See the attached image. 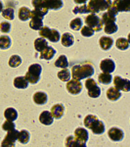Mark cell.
Wrapping results in <instances>:
<instances>
[{
	"instance_id": "1",
	"label": "cell",
	"mask_w": 130,
	"mask_h": 147,
	"mask_svg": "<svg viewBox=\"0 0 130 147\" xmlns=\"http://www.w3.org/2000/svg\"><path fill=\"white\" fill-rule=\"evenodd\" d=\"M94 68L90 63L86 62L82 65H75L72 69V76L74 80H80L93 76Z\"/></svg>"
},
{
	"instance_id": "2",
	"label": "cell",
	"mask_w": 130,
	"mask_h": 147,
	"mask_svg": "<svg viewBox=\"0 0 130 147\" xmlns=\"http://www.w3.org/2000/svg\"><path fill=\"white\" fill-rule=\"evenodd\" d=\"M111 4H112V0H89L87 8L89 13L97 14L101 11L108 10Z\"/></svg>"
},
{
	"instance_id": "3",
	"label": "cell",
	"mask_w": 130,
	"mask_h": 147,
	"mask_svg": "<svg viewBox=\"0 0 130 147\" xmlns=\"http://www.w3.org/2000/svg\"><path fill=\"white\" fill-rule=\"evenodd\" d=\"M42 72V67L39 64H32L28 67V70L25 76V79L28 84H36L40 79V74Z\"/></svg>"
},
{
	"instance_id": "4",
	"label": "cell",
	"mask_w": 130,
	"mask_h": 147,
	"mask_svg": "<svg viewBox=\"0 0 130 147\" xmlns=\"http://www.w3.org/2000/svg\"><path fill=\"white\" fill-rule=\"evenodd\" d=\"M85 24L94 32H100L103 28V24L101 18H99L96 14H90L85 18Z\"/></svg>"
},
{
	"instance_id": "5",
	"label": "cell",
	"mask_w": 130,
	"mask_h": 147,
	"mask_svg": "<svg viewBox=\"0 0 130 147\" xmlns=\"http://www.w3.org/2000/svg\"><path fill=\"white\" fill-rule=\"evenodd\" d=\"M85 87L88 90V95L92 98H97L100 96L101 89L100 87L97 85L96 82L93 79H88L85 82Z\"/></svg>"
},
{
	"instance_id": "6",
	"label": "cell",
	"mask_w": 130,
	"mask_h": 147,
	"mask_svg": "<svg viewBox=\"0 0 130 147\" xmlns=\"http://www.w3.org/2000/svg\"><path fill=\"white\" fill-rule=\"evenodd\" d=\"M113 84L117 90H121L123 92H128L130 90V80L126 79H122L120 77H115Z\"/></svg>"
},
{
	"instance_id": "7",
	"label": "cell",
	"mask_w": 130,
	"mask_h": 147,
	"mask_svg": "<svg viewBox=\"0 0 130 147\" xmlns=\"http://www.w3.org/2000/svg\"><path fill=\"white\" fill-rule=\"evenodd\" d=\"M111 6L117 12H128L130 10V0H115Z\"/></svg>"
},
{
	"instance_id": "8",
	"label": "cell",
	"mask_w": 130,
	"mask_h": 147,
	"mask_svg": "<svg viewBox=\"0 0 130 147\" xmlns=\"http://www.w3.org/2000/svg\"><path fill=\"white\" fill-rule=\"evenodd\" d=\"M67 89L70 94L76 95V94H78L79 92L81 91L82 84L79 80H68V84H67Z\"/></svg>"
},
{
	"instance_id": "9",
	"label": "cell",
	"mask_w": 130,
	"mask_h": 147,
	"mask_svg": "<svg viewBox=\"0 0 130 147\" xmlns=\"http://www.w3.org/2000/svg\"><path fill=\"white\" fill-rule=\"evenodd\" d=\"M100 69L103 73L111 74L115 70V64L112 59H104L100 63Z\"/></svg>"
},
{
	"instance_id": "10",
	"label": "cell",
	"mask_w": 130,
	"mask_h": 147,
	"mask_svg": "<svg viewBox=\"0 0 130 147\" xmlns=\"http://www.w3.org/2000/svg\"><path fill=\"white\" fill-rule=\"evenodd\" d=\"M109 137L112 139L113 141H120L123 138V131L121 129H117V127H112L108 132Z\"/></svg>"
},
{
	"instance_id": "11",
	"label": "cell",
	"mask_w": 130,
	"mask_h": 147,
	"mask_svg": "<svg viewBox=\"0 0 130 147\" xmlns=\"http://www.w3.org/2000/svg\"><path fill=\"white\" fill-rule=\"evenodd\" d=\"M74 138L77 141L80 142H85L88 140V132L86 129H84L83 127H78V129H75L74 131Z\"/></svg>"
},
{
	"instance_id": "12",
	"label": "cell",
	"mask_w": 130,
	"mask_h": 147,
	"mask_svg": "<svg viewBox=\"0 0 130 147\" xmlns=\"http://www.w3.org/2000/svg\"><path fill=\"white\" fill-rule=\"evenodd\" d=\"M56 54V50L53 47L47 46L40 52V59H45V60H51Z\"/></svg>"
},
{
	"instance_id": "13",
	"label": "cell",
	"mask_w": 130,
	"mask_h": 147,
	"mask_svg": "<svg viewBox=\"0 0 130 147\" xmlns=\"http://www.w3.org/2000/svg\"><path fill=\"white\" fill-rule=\"evenodd\" d=\"M66 147H86V143L85 142L77 141L74 138V136H68L65 141Z\"/></svg>"
},
{
	"instance_id": "14",
	"label": "cell",
	"mask_w": 130,
	"mask_h": 147,
	"mask_svg": "<svg viewBox=\"0 0 130 147\" xmlns=\"http://www.w3.org/2000/svg\"><path fill=\"white\" fill-rule=\"evenodd\" d=\"M53 119L54 118L52 117L51 113L49 112V111H44V112H42L39 116V122L45 125H49L53 124Z\"/></svg>"
},
{
	"instance_id": "15",
	"label": "cell",
	"mask_w": 130,
	"mask_h": 147,
	"mask_svg": "<svg viewBox=\"0 0 130 147\" xmlns=\"http://www.w3.org/2000/svg\"><path fill=\"white\" fill-rule=\"evenodd\" d=\"M44 3L47 7V9H52V10H59L63 7L62 0H43Z\"/></svg>"
},
{
	"instance_id": "16",
	"label": "cell",
	"mask_w": 130,
	"mask_h": 147,
	"mask_svg": "<svg viewBox=\"0 0 130 147\" xmlns=\"http://www.w3.org/2000/svg\"><path fill=\"white\" fill-rule=\"evenodd\" d=\"M51 115L55 119H60L64 115V106L62 104H56L51 108Z\"/></svg>"
},
{
	"instance_id": "17",
	"label": "cell",
	"mask_w": 130,
	"mask_h": 147,
	"mask_svg": "<svg viewBox=\"0 0 130 147\" xmlns=\"http://www.w3.org/2000/svg\"><path fill=\"white\" fill-rule=\"evenodd\" d=\"M91 130L93 131V134H102L104 131H105V125L101 121L96 120L95 122L93 123V125H91Z\"/></svg>"
},
{
	"instance_id": "18",
	"label": "cell",
	"mask_w": 130,
	"mask_h": 147,
	"mask_svg": "<svg viewBox=\"0 0 130 147\" xmlns=\"http://www.w3.org/2000/svg\"><path fill=\"white\" fill-rule=\"evenodd\" d=\"M32 6L34 7L35 10L40 11L44 15H46L48 13V9H47L43 0H32Z\"/></svg>"
},
{
	"instance_id": "19",
	"label": "cell",
	"mask_w": 130,
	"mask_h": 147,
	"mask_svg": "<svg viewBox=\"0 0 130 147\" xmlns=\"http://www.w3.org/2000/svg\"><path fill=\"white\" fill-rule=\"evenodd\" d=\"M99 43H100V46L103 50H109L111 47L113 46V40L111 38V37L108 36H102L99 40Z\"/></svg>"
},
{
	"instance_id": "20",
	"label": "cell",
	"mask_w": 130,
	"mask_h": 147,
	"mask_svg": "<svg viewBox=\"0 0 130 147\" xmlns=\"http://www.w3.org/2000/svg\"><path fill=\"white\" fill-rule=\"evenodd\" d=\"M14 86L19 89H25L28 86V82L25 77H17L14 80Z\"/></svg>"
},
{
	"instance_id": "21",
	"label": "cell",
	"mask_w": 130,
	"mask_h": 147,
	"mask_svg": "<svg viewBox=\"0 0 130 147\" xmlns=\"http://www.w3.org/2000/svg\"><path fill=\"white\" fill-rule=\"evenodd\" d=\"M61 41H62V44L66 47H70L74 44V35L70 34V32H66L62 36H61Z\"/></svg>"
},
{
	"instance_id": "22",
	"label": "cell",
	"mask_w": 130,
	"mask_h": 147,
	"mask_svg": "<svg viewBox=\"0 0 130 147\" xmlns=\"http://www.w3.org/2000/svg\"><path fill=\"white\" fill-rule=\"evenodd\" d=\"M34 101L37 105H43L47 102V95L44 92H35L34 95Z\"/></svg>"
},
{
	"instance_id": "23",
	"label": "cell",
	"mask_w": 130,
	"mask_h": 147,
	"mask_svg": "<svg viewBox=\"0 0 130 147\" xmlns=\"http://www.w3.org/2000/svg\"><path fill=\"white\" fill-rule=\"evenodd\" d=\"M4 117L6 118L7 121L14 122L18 118V113L14 108H7L4 112Z\"/></svg>"
},
{
	"instance_id": "24",
	"label": "cell",
	"mask_w": 130,
	"mask_h": 147,
	"mask_svg": "<svg viewBox=\"0 0 130 147\" xmlns=\"http://www.w3.org/2000/svg\"><path fill=\"white\" fill-rule=\"evenodd\" d=\"M121 96V93L119 92V90H117L115 87H111V88L108 89L107 91V97L110 100L112 101H115Z\"/></svg>"
},
{
	"instance_id": "25",
	"label": "cell",
	"mask_w": 130,
	"mask_h": 147,
	"mask_svg": "<svg viewBox=\"0 0 130 147\" xmlns=\"http://www.w3.org/2000/svg\"><path fill=\"white\" fill-rule=\"evenodd\" d=\"M47 46H48V42H47V40L45 38H41L40 37V38L34 40V48L36 51L41 52Z\"/></svg>"
},
{
	"instance_id": "26",
	"label": "cell",
	"mask_w": 130,
	"mask_h": 147,
	"mask_svg": "<svg viewBox=\"0 0 130 147\" xmlns=\"http://www.w3.org/2000/svg\"><path fill=\"white\" fill-rule=\"evenodd\" d=\"M30 14L31 11L29 10L27 7H21L20 10H19V19L21 21H27L30 18Z\"/></svg>"
},
{
	"instance_id": "27",
	"label": "cell",
	"mask_w": 130,
	"mask_h": 147,
	"mask_svg": "<svg viewBox=\"0 0 130 147\" xmlns=\"http://www.w3.org/2000/svg\"><path fill=\"white\" fill-rule=\"evenodd\" d=\"M29 27L30 28L34 30H38L42 27H43V22H42V19L39 18H31L29 22Z\"/></svg>"
},
{
	"instance_id": "28",
	"label": "cell",
	"mask_w": 130,
	"mask_h": 147,
	"mask_svg": "<svg viewBox=\"0 0 130 147\" xmlns=\"http://www.w3.org/2000/svg\"><path fill=\"white\" fill-rule=\"evenodd\" d=\"M55 66L58 68H61V69H66L68 68V59L67 57L65 55H61L59 57L58 59L55 61Z\"/></svg>"
},
{
	"instance_id": "29",
	"label": "cell",
	"mask_w": 130,
	"mask_h": 147,
	"mask_svg": "<svg viewBox=\"0 0 130 147\" xmlns=\"http://www.w3.org/2000/svg\"><path fill=\"white\" fill-rule=\"evenodd\" d=\"M101 21H102L103 25H107V24H111V23H115V16H113V14L109 13V12H106V13L103 14Z\"/></svg>"
},
{
	"instance_id": "30",
	"label": "cell",
	"mask_w": 130,
	"mask_h": 147,
	"mask_svg": "<svg viewBox=\"0 0 130 147\" xmlns=\"http://www.w3.org/2000/svg\"><path fill=\"white\" fill-rule=\"evenodd\" d=\"M11 46V39L7 35L0 36V49H8Z\"/></svg>"
},
{
	"instance_id": "31",
	"label": "cell",
	"mask_w": 130,
	"mask_h": 147,
	"mask_svg": "<svg viewBox=\"0 0 130 147\" xmlns=\"http://www.w3.org/2000/svg\"><path fill=\"white\" fill-rule=\"evenodd\" d=\"M18 136H19V131L17 129H11V130H8V132H7L5 138L7 139V140L9 141H12L15 143L16 140H18Z\"/></svg>"
},
{
	"instance_id": "32",
	"label": "cell",
	"mask_w": 130,
	"mask_h": 147,
	"mask_svg": "<svg viewBox=\"0 0 130 147\" xmlns=\"http://www.w3.org/2000/svg\"><path fill=\"white\" fill-rule=\"evenodd\" d=\"M115 45L120 50H126L127 48L129 47V41L126 38H119L115 42Z\"/></svg>"
},
{
	"instance_id": "33",
	"label": "cell",
	"mask_w": 130,
	"mask_h": 147,
	"mask_svg": "<svg viewBox=\"0 0 130 147\" xmlns=\"http://www.w3.org/2000/svg\"><path fill=\"white\" fill-rule=\"evenodd\" d=\"M21 63H22V59H21V57L18 55H13L10 57V59H9V66L12 68L19 67V66L21 65Z\"/></svg>"
},
{
	"instance_id": "34",
	"label": "cell",
	"mask_w": 130,
	"mask_h": 147,
	"mask_svg": "<svg viewBox=\"0 0 130 147\" xmlns=\"http://www.w3.org/2000/svg\"><path fill=\"white\" fill-rule=\"evenodd\" d=\"M98 80H99V82H100L101 84H109L111 82H112L113 78H112V76H111V74L102 73V74H100V75H99Z\"/></svg>"
},
{
	"instance_id": "35",
	"label": "cell",
	"mask_w": 130,
	"mask_h": 147,
	"mask_svg": "<svg viewBox=\"0 0 130 147\" xmlns=\"http://www.w3.org/2000/svg\"><path fill=\"white\" fill-rule=\"evenodd\" d=\"M58 78L62 82H68L70 79V73L68 69H63L62 71L58 73Z\"/></svg>"
},
{
	"instance_id": "36",
	"label": "cell",
	"mask_w": 130,
	"mask_h": 147,
	"mask_svg": "<svg viewBox=\"0 0 130 147\" xmlns=\"http://www.w3.org/2000/svg\"><path fill=\"white\" fill-rule=\"evenodd\" d=\"M18 140L23 144L27 143L29 140V134L27 130H22V131H19V136H18Z\"/></svg>"
},
{
	"instance_id": "37",
	"label": "cell",
	"mask_w": 130,
	"mask_h": 147,
	"mask_svg": "<svg viewBox=\"0 0 130 147\" xmlns=\"http://www.w3.org/2000/svg\"><path fill=\"white\" fill-rule=\"evenodd\" d=\"M104 32L107 34H112L117 32V26L115 23H111L105 25V28H104Z\"/></svg>"
},
{
	"instance_id": "38",
	"label": "cell",
	"mask_w": 130,
	"mask_h": 147,
	"mask_svg": "<svg viewBox=\"0 0 130 147\" xmlns=\"http://www.w3.org/2000/svg\"><path fill=\"white\" fill-rule=\"evenodd\" d=\"M14 13H15V11H14V8H12V7H7L4 10H2V16L7 20H13Z\"/></svg>"
},
{
	"instance_id": "39",
	"label": "cell",
	"mask_w": 130,
	"mask_h": 147,
	"mask_svg": "<svg viewBox=\"0 0 130 147\" xmlns=\"http://www.w3.org/2000/svg\"><path fill=\"white\" fill-rule=\"evenodd\" d=\"M70 27L72 30H79L80 28H82V22H81V19L79 18H75L74 20L70 22Z\"/></svg>"
},
{
	"instance_id": "40",
	"label": "cell",
	"mask_w": 130,
	"mask_h": 147,
	"mask_svg": "<svg viewBox=\"0 0 130 147\" xmlns=\"http://www.w3.org/2000/svg\"><path fill=\"white\" fill-rule=\"evenodd\" d=\"M48 39L52 42H58L60 40V34L57 30H50L48 35Z\"/></svg>"
},
{
	"instance_id": "41",
	"label": "cell",
	"mask_w": 130,
	"mask_h": 147,
	"mask_svg": "<svg viewBox=\"0 0 130 147\" xmlns=\"http://www.w3.org/2000/svg\"><path fill=\"white\" fill-rule=\"evenodd\" d=\"M96 120H97V118H96V116H94V115L86 116L84 119V125L87 127V129H90L91 125H93V123L95 122Z\"/></svg>"
},
{
	"instance_id": "42",
	"label": "cell",
	"mask_w": 130,
	"mask_h": 147,
	"mask_svg": "<svg viewBox=\"0 0 130 147\" xmlns=\"http://www.w3.org/2000/svg\"><path fill=\"white\" fill-rule=\"evenodd\" d=\"M72 12L74 14H86L89 13L88 8H87V5H79V6H75L74 9H72Z\"/></svg>"
},
{
	"instance_id": "43",
	"label": "cell",
	"mask_w": 130,
	"mask_h": 147,
	"mask_svg": "<svg viewBox=\"0 0 130 147\" xmlns=\"http://www.w3.org/2000/svg\"><path fill=\"white\" fill-rule=\"evenodd\" d=\"M80 32H81V34L83 35V36H86V37L92 36V35L94 34V30H91V28L89 27H87V26H84L83 28H80Z\"/></svg>"
},
{
	"instance_id": "44",
	"label": "cell",
	"mask_w": 130,
	"mask_h": 147,
	"mask_svg": "<svg viewBox=\"0 0 130 147\" xmlns=\"http://www.w3.org/2000/svg\"><path fill=\"white\" fill-rule=\"evenodd\" d=\"M50 30L48 27H42L39 30V35L41 36V38H48L49 32H50Z\"/></svg>"
},
{
	"instance_id": "45",
	"label": "cell",
	"mask_w": 130,
	"mask_h": 147,
	"mask_svg": "<svg viewBox=\"0 0 130 147\" xmlns=\"http://www.w3.org/2000/svg\"><path fill=\"white\" fill-rule=\"evenodd\" d=\"M11 30V25L10 23L8 22H3L0 24V32H4V34H7Z\"/></svg>"
},
{
	"instance_id": "46",
	"label": "cell",
	"mask_w": 130,
	"mask_h": 147,
	"mask_svg": "<svg viewBox=\"0 0 130 147\" xmlns=\"http://www.w3.org/2000/svg\"><path fill=\"white\" fill-rule=\"evenodd\" d=\"M2 129L4 130H6V131L14 129H15V124H13V122H10V121H6V122H4V124L2 125Z\"/></svg>"
},
{
	"instance_id": "47",
	"label": "cell",
	"mask_w": 130,
	"mask_h": 147,
	"mask_svg": "<svg viewBox=\"0 0 130 147\" xmlns=\"http://www.w3.org/2000/svg\"><path fill=\"white\" fill-rule=\"evenodd\" d=\"M1 147H15V143L12 141L7 140L6 138H4L1 143Z\"/></svg>"
},
{
	"instance_id": "48",
	"label": "cell",
	"mask_w": 130,
	"mask_h": 147,
	"mask_svg": "<svg viewBox=\"0 0 130 147\" xmlns=\"http://www.w3.org/2000/svg\"><path fill=\"white\" fill-rule=\"evenodd\" d=\"M74 1L76 4H85L87 2V0H74Z\"/></svg>"
},
{
	"instance_id": "49",
	"label": "cell",
	"mask_w": 130,
	"mask_h": 147,
	"mask_svg": "<svg viewBox=\"0 0 130 147\" xmlns=\"http://www.w3.org/2000/svg\"><path fill=\"white\" fill-rule=\"evenodd\" d=\"M2 10H3V3L0 1V12H2Z\"/></svg>"
}]
</instances>
